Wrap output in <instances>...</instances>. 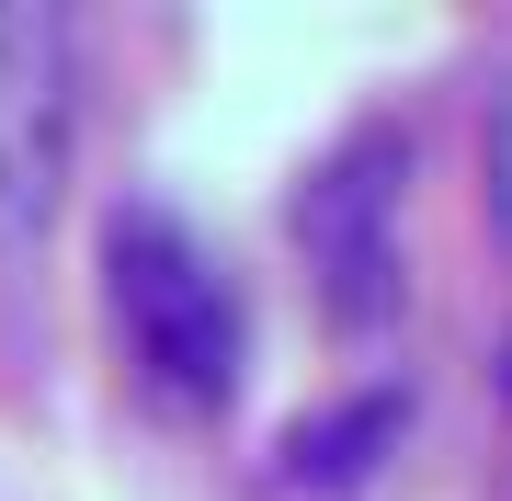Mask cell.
Here are the masks:
<instances>
[{
	"label": "cell",
	"mask_w": 512,
	"mask_h": 501,
	"mask_svg": "<svg viewBox=\"0 0 512 501\" xmlns=\"http://www.w3.org/2000/svg\"><path fill=\"white\" fill-rule=\"evenodd\" d=\"M399 205H410V137L399 126H353L308 183H296V251L319 274L330 331H387L410 308V251H399Z\"/></svg>",
	"instance_id": "cell-2"
},
{
	"label": "cell",
	"mask_w": 512,
	"mask_h": 501,
	"mask_svg": "<svg viewBox=\"0 0 512 501\" xmlns=\"http://www.w3.org/2000/svg\"><path fill=\"white\" fill-rule=\"evenodd\" d=\"M103 274H114V319H126V353H137L148 399L228 410L251 331H239V285L217 274V251H205L171 205H126V217L103 228Z\"/></svg>",
	"instance_id": "cell-1"
},
{
	"label": "cell",
	"mask_w": 512,
	"mask_h": 501,
	"mask_svg": "<svg viewBox=\"0 0 512 501\" xmlns=\"http://www.w3.org/2000/svg\"><path fill=\"white\" fill-rule=\"evenodd\" d=\"M501 376H512V365H501Z\"/></svg>",
	"instance_id": "cell-6"
},
{
	"label": "cell",
	"mask_w": 512,
	"mask_h": 501,
	"mask_svg": "<svg viewBox=\"0 0 512 501\" xmlns=\"http://www.w3.org/2000/svg\"><path fill=\"white\" fill-rule=\"evenodd\" d=\"M399 433H410V388L376 376V388L330 399L285 433V479L296 490H353V479H376V456H399Z\"/></svg>",
	"instance_id": "cell-4"
},
{
	"label": "cell",
	"mask_w": 512,
	"mask_h": 501,
	"mask_svg": "<svg viewBox=\"0 0 512 501\" xmlns=\"http://www.w3.org/2000/svg\"><path fill=\"white\" fill-rule=\"evenodd\" d=\"M478 183H490V228L512 251V69L490 80V103H478Z\"/></svg>",
	"instance_id": "cell-5"
},
{
	"label": "cell",
	"mask_w": 512,
	"mask_h": 501,
	"mask_svg": "<svg viewBox=\"0 0 512 501\" xmlns=\"http://www.w3.org/2000/svg\"><path fill=\"white\" fill-rule=\"evenodd\" d=\"M80 160V46L46 0H0V262L57 228Z\"/></svg>",
	"instance_id": "cell-3"
}]
</instances>
